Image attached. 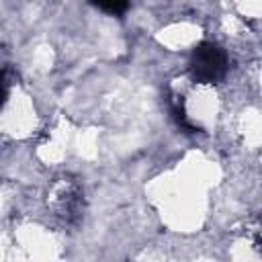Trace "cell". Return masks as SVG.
Instances as JSON below:
<instances>
[{"label":"cell","instance_id":"3","mask_svg":"<svg viewBox=\"0 0 262 262\" xmlns=\"http://www.w3.org/2000/svg\"><path fill=\"white\" fill-rule=\"evenodd\" d=\"M127 2H100L98 4V8H102V10H106V12H111V14H121V12H125L127 10Z\"/></svg>","mask_w":262,"mask_h":262},{"label":"cell","instance_id":"1","mask_svg":"<svg viewBox=\"0 0 262 262\" xmlns=\"http://www.w3.org/2000/svg\"><path fill=\"white\" fill-rule=\"evenodd\" d=\"M190 72L196 82H217L227 72V57L215 43H201L190 57Z\"/></svg>","mask_w":262,"mask_h":262},{"label":"cell","instance_id":"2","mask_svg":"<svg viewBox=\"0 0 262 262\" xmlns=\"http://www.w3.org/2000/svg\"><path fill=\"white\" fill-rule=\"evenodd\" d=\"M49 205L68 223L76 221L82 211V190L76 180L72 178H61L57 180L51 190H49Z\"/></svg>","mask_w":262,"mask_h":262}]
</instances>
